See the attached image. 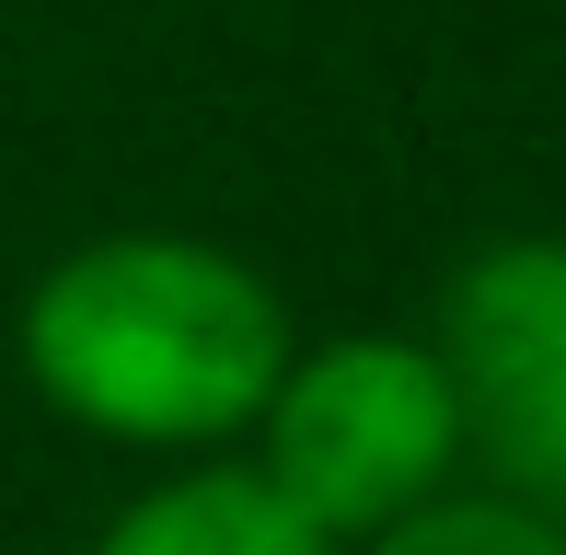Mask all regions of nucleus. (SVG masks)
<instances>
[{"instance_id": "f257e3e1", "label": "nucleus", "mask_w": 566, "mask_h": 555, "mask_svg": "<svg viewBox=\"0 0 566 555\" xmlns=\"http://www.w3.org/2000/svg\"><path fill=\"white\" fill-rule=\"evenodd\" d=\"M23 383L70 428L127 451H197L254 440L277 370L301 359L290 301L254 255L209 232H93L23 290Z\"/></svg>"}, {"instance_id": "f03ea898", "label": "nucleus", "mask_w": 566, "mask_h": 555, "mask_svg": "<svg viewBox=\"0 0 566 555\" xmlns=\"http://www.w3.org/2000/svg\"><path fill=\"white\" fill-rule=\"evenodd\" d=\"M254 474L313 521L324 544H370L451 498L462 463V406L428 336H313L277 370L266 417H254Z\"/></svg>"}, {"instance_id": "7ed1b4c3", "label": "nucleus", "mask_w": 566, "mask_h": 555, "mask_svg": "<svg viewBox=\"0 0 566 555\" xmlns=\"http://www.w3.org/2000/svg\"><path fill=\"white\" fill-rule=\"evenodd\" d=\"M485 498L566 521V232H497L440 278L428 324Z\"/></svg>"}, {"instance_id": "20e7f679", "label": "nucleus", "mask_w": 566, "mask_h": 555, "mask_svg": "<svg viewBox=\"0 0 566 555\" xmlns=\"http://www.w3.org/2000/svg\"><path fill=\"white\" fill-rule=\"evenodd\" d=\"M93 555H347V544H324L254 463H186L127 498L93 533Z\"/></svg>"}, {"instance_id": "39448f33", "label": "nucleus", "mask_w": 566, "mask_h": 555, "mask_svg": "<svg viewBox=\"0 0 566 555\" xmlns=\"http://www.w3.org/2000/svg\"><path fill=\"white\" fill-rule=\"evenodd\" d=\"M358 555H566V521L521 510V498H485V486H451V498H428L417 521L370 533Z\"/></svg>"}]
</instances>
